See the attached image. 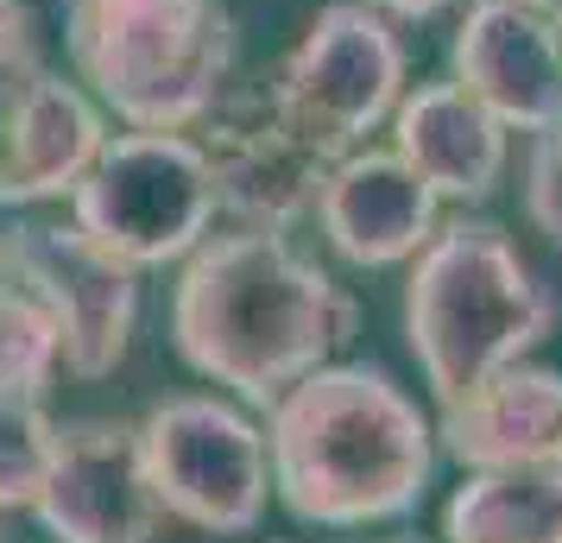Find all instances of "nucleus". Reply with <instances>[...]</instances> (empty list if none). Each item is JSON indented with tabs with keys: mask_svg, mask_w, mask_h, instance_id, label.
<instances>
[{
	"mask_svg": "<svg viewBox=\"0 0 562 543\" xmlns=\"http://www.w3.org/2000/svg\"><path fill=\"white\" fill-rule=\"evenodd\" d=\"M373 13H385V20H436V13H449L456 0H367Z\"/></svg>",
	"mask_w": 562,
	"mask_h": 543,
	"instance_id": "obj_21",
	"label": "nucleus"
},
{
	"mask_svg": "<svg viewBox=\"0 0 562 543\" xmlns=\"http://www.w3.org/2000/svg\"><path fill=\"white\" fill-rule=\"evenodd\" d=\"M13 82V77H7ZM7 82H0V139H7Z\"/></svg>",
	"mask_w": 562,
	"mask_h": 543,
	"instance_id": "obj_23",
	"label": "nucleus"
},
{
	"mask_svg": "<svg viewBox=\"0 0 562 543\" xmlns=\"http://www.w3.org/2000/svg\"><path fill=\"white\" fill-rule=\"evenodd\" d=\"M360 336L355 291L291 247V234L228 228L183 259L171 285L178 361L247 411H272L304 373Z\"/></svg>",
	"mask_w": 562,
	"mask_h": 543,
	"instance_id": "obj_1",
	"label": "nucleus"
},
{
	"mask_svg": "<svg viewBox=\"0 0 562 543\" xmlns=\"http://www.w3.org/2000/svg\"><path fill=\"white\" fill-rule=\"evenodd\" d=\"M360 543H367V538H360ZM373 543H417V538H373Z\"/></svg>",
	"mask_w": 562,
	"mask_h": 543,
	"instance_id": "obj_24",
	"label": "nucleus"
},
{
	"mask_svg": "<svg viewBox=\"0 0 562 543\" xmlns=\"http://www.w3.org/2000/svg\"><path fill=\"white\" fill-rule=\"evenodd\" d=\"M550 329L557 291L525 265L499 222L456 215L417 247L405 279V341L436 405L525 361Z\"/></svg>",
	"mask_w": 562,
	"mask_h": 543,
	"instance_id": "obj_3",
	"label": "nucleus"
},
{
	"mask_svg": "<svg viewBox=\"0 0 562 543\" xmlns=\"http://www.w3.org/2000/svg\"><path fill=\"white\" fill-rule=\"evenodd\" d=\"M57 449V423L45 398H13L0 392V512H26Z\"/></svg>",
	"mask_w": 562,
	"mask_h": 543,
	"instance_id": "obj_18",
	"label": "nucleus"
},
{
	"mask_svg": "<svg viewBox=\"0 0 562 543\" xmlns=\"http://www.w3.org/2000/svg\"><path fill=\"white\" fill-rule=\"evenodd\" d=\"M52 543H153L158 499L139 467V437L121 417L57 423L45 487L26 506Z\"/></svg>",
	"mask_w": 562,
	"mask_h": 543,
	"instance_id": "obj_10",
	"label": "nucleus"
},
{
	"mask_svg": "<svg viewBox=\"0 0 562 543\" xmlns=\"http://www.w3.org/2000/svg\"><path fill=\"white\" fill-rule=\"evenodd\" d=\"M512 7H525V13H537V20H550L562 32V0H512Z\"/></svg>",
	"mask_w": 562,
	"mask_h": 543,
	"instance_id": "obj_22",
	"label": "nucleus"
},
{
	"mask_svg": "<svg viewBox=\"0 0 562 543\" xmlns=\"http://www.w3.org/2000/svg\"><path fill=\"white\" fill-rule=\"evenodd\" d=\"M385 127H392V152L430 183L436 203L481 208L486 196L506 183V158H512L506 139L512 133L499 127L456 77L405 89Z\"/></svg>",
	"mask_w": 562,
	"mask_h": 543,
	"instance_id": "obj_15",
	"label": "nucleus"
},
{
	"mask_svg": "<svg viewBox=\"0 0 562 543\" xmlns=\"http://www.w3.org/2000/svg\"><path fill=\"white\" fill-rule=\"evenodd\" d=\"M272 499L316 531H373L424 506L436 423L385 366L329 361L266 411Z\"/></svg>",
	"mask_w": 562,
	"mask_h": 543,
	"instance_id": "obj_2",
	"label": "nucleus"
},
{
	"mask_svg": "<svg viewBox=\"0 0 562 543\" xmlns=\"http://www.w3.org/2000/svg\"><path fill=\"white\" fill-rule=\"evenodd\" d=\"M108 146V121L95 95L32 64L7 82V139H0V208L70 203Z\"/></svg>",
	"mask_w": 562,
	"mask_h": 543,
	"instance_id": "obj_12",
	"label": "nucleus"
},
{
	"mask_svg": "<svg viewBox=\"0 0 562 543\" xmlns=\"http://www.w3.org/2000/svg\"><path fill=\"white\" fill-rule=\"evenodd\" d=\"M70 222L133 272L183 265L215 234V183L190 133H114L70 190Z\"/></svg>",
	"mask_w": 562,
	"mask_h": 543,
	"instance_id": "obj_6",
	"label": "nucleus"
},
{
	"mask_svg": "<svg viewBox=\"0 0 562 543\" xmlns=\"http://www.w3.org/2000/svg\"><path fill=\"white\" fill-rule=\"evenodd\" d=\"M190 139L203 146L209 183H215V215H228L234 228L291 234L316 208L329 158L284 127L266 82H247V89L228 82L215 95V108L190 127Z\"/></svg>",
	"mask_w": 562,
	"mask_h": 543,
	"instance_id": "obj_9",
	"label": "nucleus"
},
{
	"mask_svg": "<svg viewBox=\"0 0 562 543\" xmlns=\"http://www.w3.org/2000/svg\"><path fill=\"white\" fill-rule=\"evenodd\" d=\"M525 215H531V228L550 247H562V121L531 133V152H525Z\"/></svg>",
	"mask_w": 562,
	"mask_h": 543,
	"instance_id": "obj_19",
	"label": "nucleus"
},
{
	"mask_svg": "<svg viewBox=\"0 0 562 543\" xmlns=\"http://www.w3.org/2000/svg\"><path fill=\"white\" fill-rule=\"evenodd\" d=\"M38 57H32V13L26 0H0V82L32 70Z\"/></svg>",
	"mask_w": 562,
	"mask_h": 543,
	"instance_id": "obj_20",
	"label": "nucleus"
},
{
	"mask_svg": "<svg viewBox=\"0 0 562 543\" xmlns=\"http://www.w3.org/2000/svg\"><path fill=\"white\" fill-rule=\"evenodd\" d=\"M64 52L127 133H190L228 89L240 32L222 0H64Z\"/></svg>",
	"mask_w": 562,
	"mask_h": 543,
	"instance_id": "obj_4",
	"label": "nucleus"
},
{
	"mask_svg": "<svg viewBox=\"0 0 562 543\" xmlns=\"http://www.w3.org/2000/svg\"><path fill=\"white\" fill-rule=\"evenodd\" d=\"M64 373L57 354V329L45 304L20 285L13 259H7V234H0V392L13 398H45Z\"/></svg>",
	"mask_w": 562,
	"mask_h": 543,
	"instance_id": "obj_17",
	"label": "nucleus"
},
{
	"mask_svg": "<svg viewBox=\"0 0 562 543\" xmlns=\"http://www.w3.org/2000/svg\"><path fill=\"white\" fill-rule=\"evenodd\" d=\"M442 543H562V462L461 474L442 506Z\"/></svg>",
	"mask_w": 562,
	"mask_h": 543,
	"instance_id": "obj_16",
	"label": "nucleus"
},
{
	"mask_svg": "<svg viewBox=\"0 0 562 543\" xmlns=\"http://www.w3.org/2000/svg\"><path fill=\"white\" fill-rule=\"evenodd\" d=\"M0 234H7V259L20 285L52 316L64 373L108 380L127 361L133 323H139V272L108 247H95L77 222H26V228Z\"/></svg>",
	"mask_w": 562,
	"mask_h": 543,
	"instance_id": "obj_8",
	"label": "nucleus"
},
{
	"mask_svg": "<svg viewBox=\"0 0 562 543\" xmlns=\"http://www.w3.org/2000/svg\"><path fill=\"white\" fill-rule=\"evenodd\" d=\"M316 228L335 253L360 265V272H385V265H411L417 247L442 228V203L436 190L392 146H355L335 158L316 190Z\"/></svg>",
	"mask_w": 562,
	"mask_h": 543,
	"instance_id": "obj_11",
	"label": "nucleus"
},
{
	"mask_svg": "<svg viewBox=\"0 0 562 543\" xmlns=\"http://www.w3.org/2000/svg\"><path fill=\"white\" fill-rule=\"evenodd\" d=\"M436 449L461 462V474L562 462V373L531 361L486 373L436 411Z\"/></svg>",
	"mask_w": 562,
	"mask_h": 543,
	"instance_id": "obj_14",
	"label": "nucleus"
},
{
	"mask_svg": "<svg viewBox=\"0 0 562 543\" xmlns=\"http://www.w3.org/2000/svg\"><path fill=\"white\" fill-rule=\"evenodd\" d=\"M0 543H7V531H0Z\"/></svg>",
	"mask_w": 562,
	"mask_h": 543,
	"instance_id": "obj_25",
	"label": "nucleus"
},
{
	"mask_svg": "<svg viewBox=\"0 0 562 543\" xmlns=\"http://www.w3.org/2000/svg\"><path fill=\"white\" fill-rule=\"evenodd\" d=\"M266 95L284 114V127L335 165L392 121L405 95V45L367 0H335L284 52Z\"/></svg>",
	"mask_w": 562,
	"mask_h": 543,
	"instance_id": "obj_7",
	"label": "nucleus"
},
{
	"mask_svg": "<svg viewBox=\"0 0 562 543\" xmlns=\"http://www.w3.org/2000/svg\"><path fill=\"white\" fill-rule=\"evenodd\" d=\"M449 70L506 133L562 121V32L512 0H474L461 13Z\"/></svg>",
	"mask_w": 562,
	"mask_h": 543,
	"instance_id": "obj_13",
	"label": "nucleus"
},
{
	"mask_svg": "<svg viewBox=\"0 0 562 543\" xmlns=\"http://www.w3.org/2000/svg\"><path fill=\"white\" fill-rule=\"evenodd\" d=\"M139 467L165 518L209 538H247L272 506L266 430L222 392H171L133 423Z\"/></svg>",
	"mask_w": 562,
	"mask_h": 543,
	"instance_id": "obj_5",
	"label": "nucleus"
}]
</instances>
